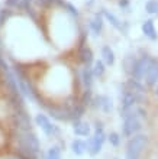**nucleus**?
Here are the masks:
<instances>
[{
	"instance_id": "f257e3e1",
	"label": "nucleus",
	"mask_w": 158,
	"mask_h": 159,
	"mask_svg": "<svg viewBox=\"0 0 158 159\" xmlns=\"http://www.w3.org/2000/svg\"><path fill=\"white\" fill-rule=\"evenodd\" d=\"M17 146L29 159H36L41 152V143L32 129H17Z\"/></svg>"
},
{
	"instance_id": "f03ea898",
	"label": "nucleus",
	"mask_w": 158,
	"mask_h": 159,
	"mask_svg": "<svg viewBox=\"0 0 158 159\" xmlns=\"http://www.w3.org/2000/svg\"><path fill=\"white\" fill-rule=\"evenodd\" d=\"M146 138L144 134H135L126 145V159H139L142 151L145 149Z\"/></svg>"
},
{
	"instance_id": "7ed1b4c3",
	"label": "nucleus",
	"mask_w": 158,
	"mask_h": 159,
	"mask_svg": "<svg viewBox=\"0 0 158 159\" xmlns=\"http://www.w3.org/2000/svg\"><path fill=\"white\" fill-rule=\"evenodd\" d=\"M100 13H102V16H103L104 20L110 23V26H113L115 29H117L123 35H128L129 28H131V25H129L128 20H121L115 13L110 12V10H108V9H104V7L100 9Z\"/></svg>"
},
{
	"instance_id": "20e7f679",
	"label": "nucleus",
	"mask_w": 158,
	"mask_h": 159,
	"mask_svg": "<svg viewBox=\"0 0 158 159\" xmlns=\"http://www.w3.org/2000/svg\"><path fill=\"white\" fill-rule=\"evenodd\" d=\"M103 142H104V132H103V126L102 123H96V132H94V136L90 138L86 145H87V151L92 153V155H97L103 146Z\"/></svg>"
},
{
	"instance_id": "39448f33",
	"label": "nucleus",
	"mask_w": 158,
	"mask_h": 159,
	"mask_svg": "<svg viewBox=\"0 0 158 159\" xmlns=\"http://www.w3.org/2000/svg\"><path fill=\"white\" fill-rule=\"evenodd\" d=\"M151 62H152V58H151L150 55H142L141 58H138L135 61V64H133V68H132V71H131V77L135 80H139V81L144 80Z\"/></svg>"
},
{
	"instance_id": "423d86ee",
	"label": "nucleus",
	"mask_w": 158,
	"mask_h": 159,
	"mask_svg": "<svg viewBox=\"0 0 158 159\" xmlns=\"http://www.w3.org/2000/svg\"><path fill=\"white\" fill-rule=\"evenodd\" d=\"M35 123H36V126L41 127V130L46 134V136H54V134H58V132H60L58 127H57V126L50 120V117L44 113H38L36 116H35Z\"/></svg>"
},
{
	"instance_id": "0eeeda50",
	"label": "nucleus",
	"mask_w": 158,
	"mask_h": 159,
	"mask_svg": "<svg viewBox=\"0 0 158 159\" xmlns=\"http://www.w3.org/2000/svg\"><path fill=\"white\" fill-rule=\"evenodd\" d=\"M145 100V93H135L125 90L122 91V107H129L133 104H139Z\"/></svg>"
},
{
	"instance_id": "6e6552de",
	"label": "nucleus",
	"mask_w": 158,
	"mask_h": 159,
	"mask_svg": "<svg viewBox=\"0 0 158 159\" xmlns=\"http://www.w3.org/2000/svg\"><path fill=\"white\" fill-rule=\"evenodd\" d=\"M48 113L52 119L60 121L70 120V111H68V106H45Z\"/></svg>"
},
{
	"instance_id": "1a4fd4ad",
	"label": "nucleus",
	"mask_w": 158,
	"mask_h": 159,
	"mask_svg": "<svg viewBox=\"0 0 158 159\" xmlns=\"http://www.w3.org/2000/svg\"><path fill=\"white\" fill-rule=\"evenodd\" d=\"M142 123L139 117H126L123 121V134L125 136H135L141 130Z\"/></svg>"
},
{
	"instance_id": "9d476101",
	"label": "nucleus",
	"mask_w": 158,
	"mask_h": 159,
	"mask_svg": "<svg viewBox=\"0 0 158 159\" xmlns=\"http://www.w3.org/2000/svg\"><path fill=\"white\" fill-rule=\"evenodd\" d=\"M103 25H104V19L100 12L94 13L93 17L89 20V29L92 30V34L94 35V36H99L100 35V32L103 30Z\"/></svg>"
},
{
	"instance_id": "9b49d317",
	"label": "nucleus",
	"mask_w": 158,
	"mask_h": 159,
	"mask_svg": "<svg viewBox=\"0 0 158 159\" xmlns=\"http://www.w3.org/2000/svg\"><path fill=\"white\" fill-rule=\"evenodd\" d=\"M141 30H142V34H144V36L148 38L150 41H157L158 39V32L155 29V25L152 19H146V20L142 22Z\"/></svg>"
},
{
	"instance_id": "f8f14e48",
	"label": "nucleus",
	"mask_w": 158,
	"mask_h": 159,
	"mask_svg": "<svg viewBox=\"0 0 158 159\" xmlns=\"http://www.w3.org/2000/svg\"><path fill=\"white\" fill-rule=\"evenodd\" d=\"M92 103H94V106L97 107V109H100L102 111H104V113H110L113 109V103H112V98L108 96H104V94H100V96H97L94 98V100H92Z\"/></svg>"
},
{
	"instance_id": "ddd939ff",
	"label": "nucleus",
	"mask_w": 158,
	"mask_h": 159,
	"mask_svg": "<svg viewBox=\"0 0 158 159\" xmlns=\"http://www.w3.org/2000/svg\"><path fill=\"white\" fill-rule=\"evenodd\" d=\"M144 80H145V83L148 85H155L158 83V59L152 58V62H151Z\"/></svg>"
},
{
	"instance_id": "4468645a",
	"label": "nucleus",
	"mask_w": 158,
	"mask_h": 159,
	"mask_svg": "<svg viewBox=\"0 0 158 159\" xmlns=\"http://www.w3.org/2000/svg\"><path fill=\"white\" fill-rule=\"evenodd\" d=\"M79 58H80V61H81L84 65H89V67H90V65L94 62V54H93L92 48H89L87 45L80 46V49H79Z\"/></svg>"
},
{
	"instance_id": "2eb2a0df",
	"label": "nucleus",
	"mask_w": 158,
	"mask_h": 159,
	"mask_svg": "<svg viewBox=\"0 0 158 159\" xmlns=\"http://www.w3.org/2000/svg\"><path fill=\"white\" fill-rule=\"evenodd\" d=\"M122 116L123 119L126 117H144L145 116V110L139 107L138 104H133V106H129V107H122Z\"/></svg>"
},
{
	"instance_id": "dca6fc26",
	"label": "nucleus",
	"mask_w": 158,
	"mask_h": 159,
	"mask_svg": "<svg viewBox=\"0 0 158 159\" xmlns=\"http://www.w3.org/2000/svg\"><path fill=\"white\" fill-rule=\"evenodd\" d=\"M81 83H83L84 88L86 90H92V85H93V72H92V67L89 65H84L83 70H81Z\"/></svg>"
},
{
	"instance_id": "f3484780",
	"label": "nucleus",
	"mask_w": 158,
	"mask_h": 159,
	"mask_svg": "<svg viewBox=\"0 0 158 159\" xmlns=\"http://www.w3.org/2000/svg\"><path fill=\"white\" fill-rule=\"evenodd\" d=\"M123 88L129 90V91H135V93H145L144 84H142L139 80H135V78H129L128 81L123 84Z\"/></svg>"
},
{
	"instance_id": "a211bd4d",
	"label": "nucleus",
	"mask_w": 158,
	"mask_h": 159,
	"mask_svg": "<svg viewBox=\"0 0 158 159\" xmlns=\"http://www.w3.org/2000/svg\"><path fill=\"white\" fill-rule=\"evenodd\" d=\"M115 52L109 45H104L102 48V61L104 65H113L115 64Z\"/></svg>"
},
{
	"instance_id": "6ab92c4d",
	"label": "nucleus",
	"mask_w": 158,
	"mask_h": 159,
	"mask_svg": "<svg viewBox=\"0 0 158 159\" xmlns=\"http://www.w3.org/2000/svg\"><path fill=\"white\" fill-rule=\"evenodd\" d=\"M73 130H74V133L77 134V136H89V134H90V126H89V123L81 121V120L74 121Z\"/></svg>"
},
{
	"instance_id": "aec40b11",
	"label": "nucleus",
	"mask_w": 158,
	"mask_h": 159,
	"mask_svg": "<svg viewBox=\"0 0 158 159\" xmlns=\"http://www.w3.org/2000/svg\"><path fill=\"white\" fill-rule=\"evenodd\" d=\"M92 72H93V77H103L104 72H106V65L103 64L102 59H97L93 62V67H92Z\"/></svg>"
},
{
	"instance_id": "412c9836",
	"label": "nucleus",
	"mask_w": 158,
	"mask_h": 159,
	"mask_svg": "<svg viewBox=\"0 0 158 159\" xmlns=\"http://www.w3.org/2000/svg\"><path fill=\"white\" fill-rule=\"evenodd\" d=\"M71 149H73V152H74L75 155H83L84 152L87 151V145H86L84 140L75 139V140H73V143H71Z\"/></svg>"
},
{
	"instance_id": "4be33fe9",
	"label": "nucleus",
	"mask_w": 158,
	"mask_h": 159,
	"mask_svg": "<svg viewBox=\"0 0 158 159\" xmlns=\"http://www.w3.org/2000/svg\"><path fill=\"white\" fill-rule=\"evenodd\" d=\"M145 12L151 16H158V0H148L145 3Z\"/></svg>"
},
{
	"instance_id": "5701e85b",
	"label": "nucleus",
	"mask_w": 158,
	"mask_h": 159,
	"mask_svg": "<svg viewBox=\"0 0 158 159\" xmlns=\"http://www.w3.org/2000/svg\"><path fill=\"white\" fill-rule=\"evenodd\" d=\"M61 9H63L64 12L68 13L70 16H73L74 19H77V17L80 16V10H79L77 7H75V6H74L73 3H68V2H65V3H64V6H63Z\"/></svg>"
},
{
	"instance_id": "b1692460",
	"label": "nucleus",
	"mask_w": 158,
	"mask_h": 159,
	"mask_svg": "<svg viewBox=\"0 0 158 159\" xmlns=\"http://www.w3.org/2000/svg\"><path fill=\"white\" fill-rule=\"evenodd\" d=\"M136 58H135V55H126L125 59H123V68H125V71L128 72L129 75H131V71H132L133 68V64H135Z\"/></svg>"
},
{
	"instance_id": "393cba45",
	"label": "nucleus",
	"mask_w": 158,
	"mask_h": 159,
	"mask_svg": "<svg viewBox=\"0 0 158 159\" xmlns=\"http://www.w3.org/2000/svg\"><path fill=\"white\" fill-rule=\"evenodd\" d=\"M45 159H61V149L58 146H51L46 152Z\"/></svg>"
},
{
	"instance_id": "a878e982",
	"label": "nucleus",
	"mask_w": 158,
	"mask_h": 159,
	"mask_svg": "<svg viewBox=\"0 0 158 159\" xmlns=\"http://www.w3.org/2000/svg\"><path fill=\"white\" fill-rule=\"evenodd\" d=\"M35 4L41 9H51L57 6V0H35Z\"/></svg>"
},
{
	"instance_id": "bb28decb",
	"label": "nucleus",
	"mask_w": 158,
	"mask_h": 159,
	"mask_svg": "<svg viewBox=\"0 0 158 159\" xmlns=\"http://www.w3.org/2000/svg\"><path fill=\"white\" fill-rule=\"evenodd\" d=\"M92 103V90H86L83 94V98H81V104L87 106Z\"/></svg>"
},
{
	"instance_id": "cd10ccee",
	"label": "nucleus",
	"mask_w": 158,
	"mask_h": 159,
	"mask_svg": "<svg viewBox=\"0 0 158 159\" xmlns=\"http://www.w3.org/2000/svg\"><path fill=\"white\" fill-rule=\"evenodd\" d=\"M4 3L9 9H19L21 7V0H4Z\"/></svg>"
},
{
	"instance_id": "c85d7f7f",
	"label": "nucleus",
	"mask_w": 158,
	"mask_h": 159,
	"mask_svg": "<svg viewBox=\"0 0 158 159\" xmlns=\"http://www.w3.org/2000/svg\"><path fill=\"white\" fill-rule=\"evenodd\" d=\"M117 6H119L122 10H129V7H131V0H117Z\"/></svg>"
},
{
	"instance_id": "c756f323",
	"label": "nucleus",
	"mask_w": 158,
	"mask_h": 159,
	"mask_svg": "<svg viewBox=\"0 0 158 159\" xmlns=\"http://www.w3.org/2000/svg\"><path fill=\"white\" fill-rule=\"evenodd\" d=\"M109 140L112 143L113 146H117L119 145V134L117 133H110L109 134Z\"/></svg>"
},
{
	"instance_id": "7c9ffc66",
	"label": "nucleus",
	"mask_w": 158,
	"mask_h": 159,
	"mask_svg": "<svg viewBox=\"0 0 158 159\" xmlns=\"http://www.w3.org/2000/svg\"><path fill=\"white\" fill-rule=\"evenodd\" d=\"M93 3H94V0H87V2H86V6H89V7H90Z\"/></svg>"
},
{
	"instance_id": "2f4dec72",
	"label": "nucleus",
	"mask_w": 158,
	"mask_h": 159,
	"mask_svg": "<svg viewBox=\"0 0 158 159\" xmlns=\"http://www.w3.org/2000/svg\"><path fill=\"white\" fill-rule=\"evenodd\" d=\"M155 94H157V96H158V85H157V90H155Z\"/></svg>"
},
{
	"instance_id": "473e14b6",
	"label": "nucleus",
	"mask_w": 158,
	"mask_h": 159,
	"mask_svg": "<svg viewBox=\"0 0 158 159\" xmlns=\"http://www.w3.org/2000/svg\"><path fill=\"white\" fill-rule=\"evenodd\" d=\"M0 13H2V6H0Z\"/></svg>"
}]
</instances>
